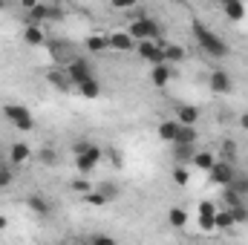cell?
<instances>
[{"label": "cell", "instance_id": "1", "mask_svg": "<svg viewBox=\"0 0 248 245\" xmlns=\"http://www.w3.org/2000/svg\"><path fill=\"white\" fill-rule=\"evenodd\" d=\"M190 35H193V41L199 44V49H202L208 58L222 61V58L228 55V44H225L222 38H217V32H211L202 20H193V23H190Z\"/></svg>", "mask_w": 248, "mask_h": 245}, {"label": "cell", "instance_id": "2", "mask_svg": "<svg viewBox=\"0 0 248 245\" xmlns=\"http://www.w3.org/2000/svg\"><path fill=\"white\" fill-rule=\"evenodd\" d=\"M72 153H75V168H78V173H93V170L101 165V159H104V150H101L98 144H90V141H78V144L72 147Z\"/></svg>", "mask_w": 248, "mask_h": 245}, {"label": "cell", "instance_id": "3", "mask_svg": "<svg viewBox=\"0 0 248 245\" xmlns=\"http://www.w3.org/2000/svg\"><path fill=\"white\" fill-rule=\"evenodd\" d=\"M127 32L136 38V41H162V26L150 17V15H141V17H133Z\"/></svg>", "mask_w": 248, "mask_h": 245}, {"label": "cell", "instance_id": "4", "mask_svg": "<svg viewBox=\"0 0 248 245\" xmlns=\"http://www.w3.org/2000/svg\"><path fill=\"white\" fill-rule=\"evenodd\" d=\"M3 116L9 119V124H15V127L23 130V133L35 130V119H32L29 107H23V104H6V107H3Z\"/></svg>", "mask_w": 248, "mask_h": 245}, {"label": "cell", "instance_id": "5", "mask_svg": "<svg viewBox=\"0 0 248 245\" xmlns=\"http://www.w3.org/2000/svg\"><path fill=\"white\" fill-rule=\"evenodd\" d=\"M234 176H237V165H231V162H225V159L217 156L214 168L208 170V179H211L214 184H219V187H225V184H231Z\"/></svg>", "mask_w": 248, "mask_h": 245}, {"label": "cell", "instance_id": "6", "mask_svg": "<svg viewBox=\"0 0 248 245\" xmlns=\"http://www.w3.org/2000/svg\"><path fill=\"white\" fill-rule=\"evenodd\" d=\"M136 49H139V55L150 63V66H156V63H168L165 49H162V41H136Z\"/></svg>", "mask_w": 248, "mask_h": 245}, {"label": "cell", "instance_id": "7", "mask_svg": "<svg viewBox=\"0 0 248 245\" xmlns=\"http://www.w3.org/2000/svg\"><path fill=\"white\" fill-rule=\"evenodd\" d=\"M66 69V75H69V81H72V87H78L81 81H87L90 75H95V69H93V63L87 61V58H72V61L63 66Z\"/></svg>", "mask_w": 248, "mask_h": 245}, {"label": "cell", "instance_id": "8", "mask_svg": "<svg viewBox=\"0 0 248 245\" xmlns=\"http://www.w3.org/2000/svg\"><path fill=\"white\" fill-rule=\"evenodd\" d=\"M208 84H211V90H214L217 95H228V92L234 90V81H231V75H228L225 69H214L211 78H208Z\"/></svg>", "mask_w": 248, "mask_h": 245}, {"label": "cell", "instance_id": "9", "mask_svg": "<svg viewBox=\"0 0 248 245\" xmlns=\"http://www.w3.org/2000/svg\"><path fill=\"white\" fill-rule=\"evenodd\" d=\"M196 153V144H185V141H170V156L176 165H190Z\"/></svg>", "mask_w": 248, "mask_h": 245}, {"label": "cell", "instance_id": "10", "mask_svg": "<svg viewBox=\"0 0 248 245\" xmlns=\"http://www.w3.org/2000/svg\"><path fill=\"white\" fill-rule=\"evenodd\" d=\"M26 208H29L32 214H38V216H49V214H52V202H49L44 193H29V196H26Z\"/></svg>", "mask_w": 248, "mask_h": 245}, {"label": "cell", "instance_id": "11", "mask_svg": "<svg viewBox=\"0 0 248 245\" xmlns=\"http://www.w3.org/2000/svg\"><path fill=\"white\" fill-rule=\"evenodd\" d=\"M170 78H173V69H170V63H156L153 69H150V84L153 87H168L170 84Z\"/></svg>", "mask_w": 248, "mask_h": 245}, {"label": "cell", "instance_id": "12", "mask_svg": "<svg viewBox=\"0 0 248 245\" xmlns=\"http://www.w3.org/2000/svg\"><path fill=\"white\" fill-rule=\"evenodd\" d=\"M32 156H35V153H32V147H29V144H23V141H15V144L9 147V162H12V165H26Z\"/></svg>", "mask_w": 248, "mask_h": 245}, {"label": "cell", "instance_id": "13", "mask_svg": "<svg viewBox=\"0 0 248 245\" xmlns=\"http://www.w3.org/2000/svg\"><path fill=\"white\" fill-rule=\"evenodd\" d=\"M107 38H110V46L119 49V52H130V49H136V38H133L130 32H113V35H107Z\"/></svg>", "mask_w": 248, "mask_h": 245}, {"label": "cell", "instance_id": "14", "mask_svg": "<svg viewBox=\"0 0 248 245\" xmlns=\"http://www.w3.org/2000/svg\"><path fill=\"white\" fill-rule=\"evenodd\" d=\"M78 92L84 95V98H101V81H98V75H90L87 81H81L78 84Z\"/></svg>", "mask_w": 248, "mask_h": 245}, {"label": "cell", "instance_id": "15", "mask_svg": "<svg viewBox=\"0 0 248 245\" xmlns=\"http://www.w3.org/2000/svg\"><path fill=\"white\" fill-rule=\"evenodd\" d=\"M214 162H217V153H211V150H196V153H193V162H190V165H193L196 170L208 173V170L214 168Z\"/></svg>", "mask_w": 248, "mask_h": 245}, {"label": "cell", "instance_id": "16", "mask_svg": "<svg viewBox=\"0 0 248 245\" xmlns=\"http://www.w3.org/2000/svg\"><path fill=\"white\" fill-rule=\"evenodd\" d=\"M46 81H49L55 90H61V92H69V87H72L66 69H49V72H46Z\"/></svg>", "mask_w": 248, "mask_h": 245}, {"label": "cell", "instance_id": "17", "mask_svg": "<svg viewBox=\"0 0 248 245\" xmlns=\"http://www.w3.org/2000/svg\"><path fill=\"white\" fill-rule=\"evenodd\" d=\"M46 49H49V55H52L58 63H63V66L72 61V55H69V46H66V44H61V41H46Z\"/></svg>", "mask_w": 248, "mask_h": 245}, {"label": "cell", "instance_id": "18", "mask_svg": "<svg viewBox=\"0 0 248 245\" xmlns=\"http://www.w3.org/2000/svg\"><path fill=\"white\" fill-rule=\"evenodd\" d=\"M222 12H225V17H228L231 23H240V20L246 17V3H243V0H231V3L222 6Z\"/></svg>", "mask_w": 248, "mask_h": 245}, {"label": "cell", "instance_id": "19", "mask_svg": "<svg viewBox=\"0 0 248 245\" xmlns=\"http://www.w3.org/2000/svg\"><path fill=\"white\" fill-rule=\"evenodd\" d=\"M237 153H240V147H237L234 138H225V141L219 144V150H217V156L225 159V162H231V165H237Z\"/></svg>", "mask_w": 248, "mask_h": 245}, {"label": "cell", "instance_id": "20", "mask_svg": "<svg viewBox=\"0 0 248 245\" xmlns=\"http://www.w3.org/2000/svg\"><path fill=\"white\" fill-rule=\"evenodd\" d=\"M176 122L179 124H196L199 122V107H193V104H179L176 107Z\"/></svg>", "mask_w": 248, "mask_h": 245}, {"label": "cell", "instance_id": "21", "mask_svg": "<svg viewBox=\"0 0 248 245\" xmlns=\"http://www.w3.org/2000/svg\"><path fill=\"white\" fill-rule=\"evenodd\" d=\"M46 12H49V6H44V3L26 9V26H41V20H46Z\"/></svg>", "mask_w": 248, "mask_h": 245}, {"label": "cell", "instance_id": "22", "mask_svg": "<svg viewBox=\"0 0 248 245\" xmlns=\"http://www.w3.org/2000/svg\"><path fill=\"white\" fill-rule=\"evenodd\" d=\"M23 41H26L29 46H44V44H46V35H44L41 26H26V29H23Z\"/></svg>", "mask_w": 248, "mask_h": 245}, {"label": "cell", "instance_id": "23", "mask_svg": "<svg viewBox=\"0 0 248 245\" xmlns=\"http://www.w3.org/2000/svg\"><path fill=\"white\" fill-rule=\"evenodd\" d=\"M156 133H159V138H162V141H176V133H179V122L168 119V122H162L159 127H156Z\"/></svg>", "mask_w": 248, "mask_h": 245}, {"label": "cell", "instance_id": "24", "mask_svg": "<svg viewBox=\"0 0 248 245\" xmlns=\"http://www.w3.org/2000/svg\"><path fill=\"white\" fill-rule=\"evenodd\" d=\"M84 46H87L93 55H98V52H104V49L110 46V38H107V35H90V38L84 41Z\"/></svg>", "mask_w": 248, "mask_h": 245}, {"label": "cell", "instance_id": "25", "mask_svg": "<svg viewBox=\"0 0 248 245\" xmlns=\"http://www.w3.org/2000/svg\"><path fill=\"white\" fill-rule=\"evenodd\" d=\"M176 141H185V144H196V141H199V130H196V124H179Z\"/></svg>", "mask_w": 248, "mask_h": 245}, {"label": "cell", "instance_id": "26", "mask_svg": "<svg viewBox=\"0 0 248 245\" xmlns=\"http://www.w3.org/2000/svg\"><path fill=\"white\" fill-rule=\"evenodd\" d=\"M95 190H101L107 202H116V199L122 196V187H119L116 182H110V179H104V182H98V184H95Z\"/></svg>", "mask_w": 248, "mask_h": 245}, {"label": "cell", "instance_id": "27", "mask_svg": "<svg viewBox=\"0 0 248 245\" xmlns=\"http://www.w3.org/2000/svg\"><path fill=\"white\" fill-rule=\"evenodd\" d=\"M162 49H165V58H168V63L185 61V49H182L179 44H165V41H162Z\"/></svg>", "mask_w": 248, "mask_h": 245}, {"label": "cell", "instance_id": "28", "mask_svg": "<svg viewBox=\"0 0 248 245\" xmlns=\"http://www.w3.org/2000/svg\"><path fill=\"white\" fill-rule=\"evenodd\" d=\"M15 182V170H12V162H3L0 159V190H6L9 184Z\"/></svg>", "mask_w": 248, "mask_h": 245}, {"label": "cell", "instance_id": "29", "mask_svg": "<svg viewBox=\"0 0 248 245\" xmlns=\"http://www.w3.org/2000/svg\"><path fill=\"white\" fill-rule=\"evenodd\" d=\"M214 222H217V228L219 231H228V228H234L237 222H234V216H231V211H217L214 214Z\"/></svg>", "mask_w": 248, "mask_h": 245}, {"label": "cell", "instance_id": "30", "mask_svg": "<svg viewBox=\"0 0 248 245\" xmlns=\"http://www.w3.org/2000/svg\"><path fill=\"white\" fill-rule=\"evenodd\" d=\"M170 176H173V182L179 184V187H185V184L190 182V165H176Z\"/></svg>", "mask_w": 248, "mask_h": 245}, {"label": "cell", "instance_id": "31", "mask_svg": "<svg viewBox=\"0 0 248 245\" xmlns=\"http://www.w3.org/2000/svg\"><path fill=\"white\" fill-rule=\"evenodd\" d=\"M231 187L240 193V196H246L248 199V173H243V170H237V176L231 179Z\"/></svg>", "mask_w": 248, "mask_h": 245}, {"label": "cell", "instance_id": "32", "mask_svg": "<svg viewBox=\"0 0 248 245\" xmlns=\"http://www.w3.org/2000/svg\"><path fill=\"white\" fill-rule=\"evenodd\" d=\"M84 202H87V205H93V208H104V205H107L104 193H101V190H95V187L84 193Z\"/></svg>", "mask_w": 248, "mask_h": 245}, {"label": "cell", "instance_id": "33", "mask_svg": "<svg viewBox=\"0 0 248 245\" xmlns=\"http://www.w3.org/2000/svg\"><path fill=\"white\" fill-rule=\"evenodd\" d=\"M168 219H170V225H173V228H185V225H187V214L182 211V208H170Z\"/></svg>", "mask_w": 248, "mask_h": 245}, {"label": "cell", "instance_id": "34", "mask_svg": "<svg viewBox=\"0 0 248 245\" xmlns=\"http://www.w3.org/2000/svg\"><path fill=\"white\" fill-rule=\"evenodd\" d=\"M222 202L231 208V205H240V202H246V196H240L231 184H225V190H222Z\"/></svg>", "mask_w": 248, "mask_h": 245}, {"label": "cell", "instance_id": "35", "mask_svg": "<svg viewBox=\"0 0 248 245\" xmlns=\"http://www.w3.org/2000/svg\"><path fill=\"white\" fill-rule=\"evenodd\" d=\"M228 211H231V216H234V222H237V225L248 222V208H246V202H240V205H231Z\"/></svg>", "mask_w": 248, "mask_h": 245}, {"label": "cell", "instance_id": "36", "mask_svg": "<svg viewBox=\"0 0 248 245\" xmlns=\"http://www.w3.org/2000/svg\"><path fill=\"white\" fill-rule=\"evenodd\" d=\"M38 159H41L44 165H49V168H52V165H58V153H55L52 147H44V150H38Z\"/></svg>", "mask_w": 248, "mask_h": 245}, {"label": "cell", "instance_id": "37", "mask_svg": "<svg viewBox=\"0 0 248 245\" xmlns=\"http://www.w3.org/2000/svg\"><path fill=\"white\" fill-rule=\"evenodd\" d=\"M214 214H217V202H211V199L199 202V216H214Z\"/></svg>", "mask_w": 248, "mask_h": 245}, {"label": "cell", "instance_id": "38", "mask_svg": "<svg viewBox=\"0 0 248 245\" xmlns=\"http://www.w3.org/2000/svg\"><path fill=\"white\" fill-rule=\"evenodd\" d=\"M196 222H199V228H202V231H217L214 216H196Z\"/></svg>", "mask_w": 248, "mask_h": 245}, {"label": "cell", "instance_id": "39", "mask_svg": "<svg viewBox=\"0 0 248 245\" xmlns=\"http://www.w3.org/2000/svg\"><path fill=\"white\" fill-rule=\"evenodd\" d=\"M110 3H113V9H124V12H130V9L139 6V0H110Z\"/></svg>", "mask_w": 248, "mask_h": 245}, {"label": "cell", "instance_id": "40", "mask_svg": "<svg viewBox=\"0 0 248 245\" xmlns=\"http://www.w3.org/2000/svg\"><path fill=\"white\" fill-rule=\"evenodd\" d=\"M90 243H95V245H113L116 240H113L110 234H93V237H90Z\"/></svg>", "mask_w": 248, "mask_h": 245}, {"label": "cell", "instance_id": "41", "mask_svg": "<svg viewBox=\"0 0 248 245\" xmlns=\"http://www.w3.org/2000/svg\"><path fill=\"white\" fill-rule=\"evenodd\" d=\"M72 190L84 196V193H87V190H93V187H90V182H87V179H75V182H72Z\"/></svg>", "mask_w": 248, "mask_h": 245}, {"label": "cell", "instance_id": "42", "mask_svg": "<svg viewBox=\"0 0 248 245\" xmlns=\"http://www.w3.org/2000/svg\"><path fill=\"white\" fill-rule=\"evenodd\" d=\"M46 20H63V9H61V6H49Z\"/></svg>", "mask_w": 248, "mask_h": 245}, {"label": "cell", "instance_id": "43", "mask_svg": "<svg viewBox=\"0 0 248 245\" xmlns=\"http://www.w3.org/2000/svg\"><path fill=\"white\" fill-rule=\"evenodd\" d=\"M107 156H110V162H113L116 168H122V159H119V153H116V150H107Z\"/></svg>", "mask_w": 248, "mask_h": 245}, {"label": "cell", "instance_id": "44", "mask_svg": "<svg viewBox=\"0 0 248 245\" xmlns=\"http://www.w3.org/2000/svg\"><path fill=\"white\" fill-rule=\"evenodd\" d=\"M240 130H248V110L240 116Z\"/></svg>", "mask_w": 248, "mask_h": 245}, {"label": "cell", "instance_id": "45", "mask_svg": "<svg viewBox=\"0 0 248 245\" xmlns=\"http://www.w3.org/2000/svg\"><path fill=\"white\" fill-rule=\"evenodd\" d=\"M20 6L23 9H32V6H38V0H20Z\"/></svg>", "mask_w": 248, "mask_h": 245}, {"label": "cell", "instance_id": "46", "mask_svg": "<svg viewBox=\"0 0 248 245\" xmlns=\"http://www.w3.org/2000/svg\"><path fill=\"white\" fill-rule=\"evenodd\" d=\"M6 228H9V219H6V216L0 214V231H6Z\"/></svg>", "mask_w": 248, "mask_h": 245}, {"label": "cell", "instance_id": "47", "mask_svg": "<svg viewBox=\"0 0 248 245\" xmlns=\"http://www.w3.org/2000/svg\"><path fill=\"white\" fill-rule=\"evenodd\" d=\"M217 3H219V6H225V3H231V0H217Z\"/></svg>", "mask_w": 248, "mask_h": 245}, {"label": "cell", "instance_id": "48", "mask_svg": "<svg viewBox=\"0 0 248 245\" xmlns=\"http://www.w3.org/2000/svg\"><path fill=\"white\" fill-rule=\"evenodd\" d=\"M3 9H6V0H0V12H3Z\"/></svg>", "mask_w": 248, "mask_h": 245}, {"label": "cell", "instance_id": "49", "mask_svg": "<svg viewBox=\"0 0 248 245\" xmlns=\"http://www.w3.org/2000/svg\"><path fill=\"white\" fill-rule=\"evenodd\" d=\"M179 3H182V0H179Z\"/></svg>", "mask_w": 248, "mask_h": 245}]
</instances>
